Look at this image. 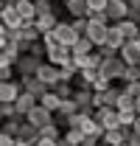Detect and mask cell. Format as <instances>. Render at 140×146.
<instances>
[{
	"label": "cell",
	"mask_w": 140,
	"mask_h": 146,
	"mask_svg": "<svg viewBox=\"0 0 140 146\" xmlns=\"http://www.w3.org/2000/svg\"><path fill=\"white\" fill-rule=\"evenodd\" d=\"M17 31H20V36H22V39H28V42H34V39H39V36H42V31L36 28V23H34V20L22 23V28H17Z\"/></svg>",
	"instance_id": "44dd1931"
},
{
	"label": "cell",
	"mask_w": 140,
	"mask_h": 146,
	"mask_svg": "<svg viewBox=\"0 0 140 146\" xmlns=\"http://www.w3.org/2000/svg\"><path fill=\"white\" fill-rule=\"evenodd\" d=\"M123 42H126V34L121 31V25H118V23H112V25H109V34H106V45H112V48H118V51H121Z\"/></svg>",
	"instance_id": "ffe728a7"
},
{
	"label": "cell",
	"mask_w": 140,
	"mask_h": 146,
	"mask_svg": "<svg viewBox=\"0 0 140 146\" xmlns=\"http://www.w3.org/2000/svg\"><path fill=\"white\" fill-rule=\"evenodd\" d=\"M39 65H42V59H39V56H34L31 51H28V54H22L17 62H14L17 76H34V73L39 70Z\"/></svg>",
	"instance_id": "8992f818"
},
{
	"label": "cell",
	"mask_w": 140,
	"mask_h": 146,
	"mask_svg": "<svg viewBox=\"0 0 140 146\" xmlns=\"http://www.w3.org/2000/svg\"><path fill=\"white\" fill-rule=\"evenodd\" d=\"M118 54L123 56L126 65H140V39H126Z\"/></svg>",
	"instance_id": "8fae6325"
},
{
	"label": "cell",
	"mask_w": 140,
	"mask_h": 146,
	"mask_svg": "<svg viewBox=\"0 0 140 146\" xmlns=\"http://www.w3.org/2000/svg\"><path fill=\"white\" fill-rule=\"evenodd\" d=\"M137 79H140V65H126L121 82H137Z\"/></svg>",
	"instance_id": "4dcf8cb0"
},
{
	"label": "cell",
	"mask_w": 140,
	"mask_h": 146,
	"mask_svg": "<svg viewBox=\"0 0 140 146\" xmlns=\"http://www.w3.org/2000/svg\"><path fill=\"white\" fill-rule=\"evenodd\" d=\"M98 70L115 82V79H121V76H123V70H126V62H123V56H121V54H115V56H104V62H101V68H98Z\"/></svg>",
	"instance_id": "7a4b0ae2"
},
{
	"label": "cell",
	"mask_w": 140,
	"mask_h": 146,
	"mask_svg": "<svg viewBox=\"0 0 140 146\" xmlns=\"http://www.w3.org/2000/svg\"><path fill=\"white\" fill-rule=\"evenodd\" d=\"M106 17L109 23H121L129 17V0H109L106 3Z\"/></svg>",
	"instance_id": "9c48e42d"
},
{
	"label": "cell",
	"mask_w": 140,
	"mask_h": 146,
	"mask_svg": "<svg viewBox=\"0 0 140 146\" xmlns=\"http://www.w3.org/2000/svg\"><path fill=\"white\" fill-rule=\"evenodd\" d=\"M56 143H62V127L51 121L48 127L39 129V146H56Z\"/></svg>",
	"instance_id": "ba28073f"
},
{
	"label": "cell",
	"mask_w": 140,
	"mask_h": 146,
	"mask_svg": "<svg viewBox=\"0 0 140 146\" xmlns=\"http://www.w3.org/2000/svg\"><path fill=\"white\" fill-rule=\"evenodd\" d=\"M0 143H3V146H14V143H17V135H9V132H0Z\"/></svg>",
	"instance_id": "8d00e7d4"
},
{
	"label": "cell",
	"mask_w": 140,
	"mask_h": 146,
	"mask_svg": "<svg viewBox=\"0 0 140 146\" xmlns=\"http://www.w3.org/2000/svg\"><path fill=\"white\" fill-rule=\"evenodd\" d=\"M36 28L45 34V31H53L56 28V23H59V17H56V11H48V14H36Z\"/></svg>",
	"instance_id": "ac0fdd59"
},
{
	"label": "cell",
	"mask_w": 140,
	"mask_h": 146,
	"mask_svg": "<svg viewBox=\"0 0 140 146\" xmlns=\"http://www.w3.org/2000/svg\"><path fill=\"white\" fill-rule=\"evenodd\" d=\"M101 62H104V54H101V51H90L84 68H101Z\"/></svg>",
	"instance_id": "1f68e13d"
},
{
	"label": "cell",
	"mask_w": 140,
	"mask_h": 146,
	"mask_svg": "<svg viewBox=\"0 0 140 146\" xmlns=\"http://www.w3.org/2000/svg\"><path fill=\"white\" fill-rule=\"evenodd\" d=\"M118 96H121V90H115V87L95 90V107H115L118 104Z\"/></svg>",
	"instance_id": "e0dca14e"
},
{
	"label": "cell",
	"mask_w": 140,
	"mask_h": 146,
	"mask_svg": "<svg viewBox=\"0 0 140 146\" xmlns=\"http://www.w3.org/2000/svg\"><path fill=\"white\" fill-rule=\"evenodd\" d=\"M14 6H17V11L22 14L25 23L28 20H36V0H14Z\"/></svg>",
	"instance_id": "d6986e66"
},
{
	"label": "cell",
	"mask_w": 140,
	"mask_h": 146,
	"mask_svg": "<svg viewBox=\"0 0 140 146\" xmlns=\"http://www.w3.org/2000/svg\"><path fill=\"white\" fill-rule=\"evenodd\" d=\"M14 73H17V68H14V65H3L0 79H3V82H6V79H14Z\"/></svg>",
	"instance_id": "d590c367"
},
{
	"label": "cell",
	"mask_w": 140,
	"mask_h": 146,
	"mask_svg": "<svg viewBox=\"0 0 140 146\" xmlns=\"http://www.w3.org/2000/svg\"><path fill=\"white\" fill-rule=\"evenodd\" d=\"M53 36H56V42H59V45H70V48H73V45H76V39H79L81 34L73 28V23H62V20H59V23H56V28H53Z\"/></svg>",
	"instance_id": "277c9868"
},
{
	"label": "cell",
	"mask_w": 140,
	"mask_h": 146,
	"mask_svg": "<svg viewBox=\"0 0 140 146\" xmlns=\"http://www.w3.org/2000/svg\"><path fill=\"white\" fill-rule=\"evenodd\" d=\"M73 28L79 31V34H87V25H90V17H73Z\"/></svg>",
	"instance_id": "d6a6232c"
},
{
	"label": "cell",
	"mask_w": 140,
	"mask_h": 146,
	"mask_svg": "<svg viewBox=\"0 0 140 146\" xmlns=\"http://www.w3.org/2000/svg\"><path fill=\"white\" fill-rule=\"evenodd\" d=\"M118 25H121V31L126 34V39H140V23H135V20L126 17V20H121Z\"/></svg>",
	"instance_id": "603a6c76"
},
{
	"label": "cell",
	"mask_w": 140,
	"mask_h": 146,
	"mask_svg": "<svg viewBox=\"0 0 140 146\" xmlns=\"http://www.w3.org/2000/svg\"><path fill=\"white\" fill-rule=\"evenodd\" d=\"M48 11H56L53 0H36V14H48Z\"/></svg>",
	"instance_id": "836d02e7"
},
{
	"label": "cell",
	"mask_w": 140,
	"mask_h": 146,
	"mask_svg": "<svg viewBox=\"0 0 140 146\" xmlns=\"http://www.w3.org/2000/svg\"><path fill=\"white\" fill-rule=\"evenodd\" d=\"M25 90L22 87V79L14 82V79H6L3 84H0V101H17V96Z\"/></svg>",
	"instance_id": "5bb4252c"
},
{
	"label": "cell",
	"mask_w": 140,
	"mask_h": 146,
	"mask_svg": "<svg viewBox=\"0 0 140 146\" xmlns=\"http://www.w3.org/2000/svg\"><path fill=\"white\" fill-rule=\"evenodd\" d=\"M36 104H39V98H36L34 93H28V90H22V93L17 96V101H14V107H17L20 115H28V112H31Z\"/></svg>",
	"instance_id": "2e32d148"
},
{
	"label": "cell",
	"mask_w": 140,
	"mask_h": 146,
	"mask_svg": "<svg viewBox=\"0 0 140 146\" xmlns=\"http://www.w3.org/2000/svg\"><path fill=\"white\" fill-rule=\"evenodd\" d=\"M31 143H39V127L25 118L20 132H17V146H31Z\"/></svg>",
	"instance_id": "52a82bcc"
},
{
	"label": "cell",
	"mask_w": 140,
	"mask_h": 146,
	"mask_svg": "<svg viewBox=\"0 0 140 146\" xmlns=\"http://www.w3.org/2000/svg\"><path fill=\"white\" fill-rule=\"evenodd\" d=\"M118 110H135V96H129L126 90H121V96H118V104H115Z\"/></svg>",
	"instance_id": "f1b7e54d"
},
{
	"label": "cell",
	"mask_w": 140,
	"mask_h": 146,
	"mask_svg": "<svg viewBox=\"0 0 140 146\" xmlns=\"http://www.w3.org/2000/svg\"><path fill=\"white\" fill-rule=\"evenodd\" d=\"M25 118H28L31 124H36V127H39V129H42V127H48L51 121H56V118H53V110H48V107H45V104H36V107L31 110V112H28Z\"/></svg>",
	"instance_id": "30bf717a"
},
{
	"label": "cell",
	"mask_w": 140,
	"mask_h": 146,
	"mask_svg": "<svg viewBox=\"0 0 140 146\" xmlns=\"http://www.w3.org/2000/svg\"><path fill=\"white\" fill-rule=\"evenodd\" d=\"M123 90L137 98V96H140V79H137V82H123Z\"/></svg>",
	"instance_id": "e575fe53"
},
{
	"label": "cell",
	"mask_w": 140,
	"mask_h": 146,
	"mask_svg": "<svg viewBox=\"0 0 140 146\" xmlns=\"http://www.w3.org/2000/svg\"><path fill=\"white\" fill-rule=\"evenodd\" d=\"M65 9L70 17H87V0H67Z\"/></svg>",
	"instance_id": "7402d4cb"
},
{
	"label": "cell",
	"mask_w": 140,
	"mask_h": 146,
	"mask_svg": "<svg viewBox=\"0 0 140 146\" xmlns=\"http://www.w3.org/2000/svg\"><path fill=\"white\" fill-rule=\"evenodd\" d=\"M39 104H45L48 110H53V112H56V110L62 107V96H59V93L51 87V90H48L45 96H42V98H39Z\"/></svg>",
	"instance_id": "d4e9b609"
},
{
	"label": "cell",
	"mask_w": 140,
	"mask_h": 146,
	"mask_svg": "<svg viewBox=\"0 0 140 146\" xmlns=\"http://www.w3.org/2000/svg\"><path fill=\"white\" fill-rule=\"evenodd\" d=\"M0 17H3V25H9V28H22V14L17 11V6H14V0H3L0 3Z\"/></svg>",
	"instance_id": "6da1fadb"
},
{
	"label": "cell",
	"mask_w": 140,
	"mask_h": 146,
	"mask_svg": "<svg viewBox=\"0 0 140 146\" xmlns=\"http://www.w3.org/2000/svg\"><path fill=\"white\" fill-rule=\"evenodd\" d=\"M53 90L59 93V96H62V98H70V96H73V82H56V84H53Z\"/></svg>",
	"instance_id": "f546056e"
},
{
	"label": "cell",
	"mask_w": 140,
	"mask_h": 146,
	"mask_svg": "<svg viewBox=\"0 0 140 146\" xmlns=\"http://www.w3.org/2000/svg\"><path fill=\"white\" fill-rule=\"evenodd\" d=\"M132 129H135V132H137V135H140V115H137V118H135V124H132Z\"/></svg>",
	"instance_id": "74e56055"
},
{
	"label": "cell",
	"mask_w": 140,
	"mask_h": 146,
	"mask_svg": "<svg viewBox=\"0 0 140 146\" xmlns=\"http://www.w3.org/2000/svg\"><path fill=\"white\" fill-rule=\"evenodd\" d=\"M95 48H98V45H95L87 34H81L79 39H76V45H73V62H76L79 68H84V62H87L90 51H95Z\"/></svg>",
	"instance_id": "3957f363"
},
{
	"label": "cell",
	"mask_w": 140,
	"mask_h": 146,
	"mask_svg": "<svg viewBox=\"0 0 140 146\" xmlns=\"http://www.w3.org/2000/svg\"><path fill=\"white\" fill-rule=\"evenodd\" d=\"M59 3H67V0H59Z\"/></svg>",
	"instance_id": "ab89813d"
},
{
	"label": "cell",
	"mask_w": 140,
	"mask_h": 146,
	"mask_svg": "<svg viewBox=\"0 0 140 146\" xmlns=\"http://www.w3.org/2000/svg\"><path fill=\"white\" fill-rule=\"evenodd\" d=\"M106 3L109 0H87V17H95V14L106 11Z\"/></svg>",
	"instance_id": "4316f807"
},
{
	"label": "cell",
	"mask_w": 140,
	"mask_h": 146,
	"mask_svg": "<svg viewBox=\"0 0 140 146\" xmlns=\"http://www.w3.org/2000/svg\"><path fill=\"white\" fill-rule=\"evenodd\" d=\"M36 76H39L45 84H51V87H53V84L62 79V68H59V65H53V62H42V65H39V70H36Z\"/></svg>",
	"instance_id": "7c38bea8"
},
{
	"label": "cell",
	"mask_w": 140,
	"mask_h": 146,
	"mask_svg": "<svg viewBox=\"0 0 140 146\" xmlns=\"http://www.w3.org/2000/svg\"><path fill=\"white\" fill-rule=\"evenodd\" d=\"M56 112H59V115H73V112H79V104H76V98H73V96H70V98H62V107L56 110Z\"/></svg>",
	"instance_id": "484cf974"
},
{
	"label": "cell",
	"mask_w": 140,
	"mask_h": 146,
	"mask_svg": "<svg viewBox=\"0 0 140 146\" xmlns=\"http://www.w3.org/2000/svg\"><path fill=\"white\" fill-rule=\"evenodd\" d=\"M95 121L101 124L104 129H112V127H121V115H118V107H95Z\"/></svg>",
	"instance_id": "5b68a950"
},
{
	"label": "cell",
	"mask_w": 140,
	"mask_h": 146,
	"mask_svg": "<svg viewBox=\"0 0 140 146\" xmlns=\"http://www.w3.org/2000/svg\"><path fill=\"white\" fill-rule=\"evenodd\" d=\"M73 59V48L70 45H51L48 48V62H53V65H65V62H70Z\"/></svg>",
	"instance_id": "4fadbf2b"
},
{
	"label": "cell",
	"mask_w": 140,
	"mask_h": 146,
	"mask_svg": "<svg viewBox=\"0 0 140 146\" xmlns=\"http://www.w3.org/2000/svg\"><path fill=\"white\" fill-rule=\"evenodd\" d=\"M20 79H22V87H25L28 93H34L36 98H42L45 93L51 90V84H45V82H42L36 73H34V76H20Z\"/></svg>",
	"instance_id": "9a60e30c"
},
{
	"label": "cell",
	"mask_w": 140,
	"mask_h": 146,
	"mask_svg": "<svg viewBox=\"0 0 140 146\" xmlns=\"http://www.w3.org/2000/svg\"><path fill=\"white\" fill-rule=\"evenodd\" d=\"M129 6L132 9H140V0H129Z\"/></svg>",
	"instance_id": "f35d334b"
},
{
	"label": "cell",
	"mask_w": 140,
	"mask_h": 146,
	"mask_svg": "<svg viewBox=\"0 0 140 146\" xmlns=\"http://www.w3.org/2000/svg\"><path fill=\"white\" fill-rule=\"evenodd\" d=\"M62 143H67V146L84 143V132H81V129H76V127H67V132L62 135Z\"/></svg>",
	"instance_id": "cb8c5ba5"
},
{
	"label": "cell",
	"mask_w": 140,
	"mask_h": 146,
	"mask_svg": "<svg viewBox=\"0 0 140 146\" xmlns=\"http://www.w3.org/2000/svg\"><path fill=\"white\" fill-rule=\"evenodd\" d=\"M118 115H121V127L132 129V124H135V118H137V110H118Z\"/></svg>",
	"instance_id": "83f0119b"
}]
</instances>
